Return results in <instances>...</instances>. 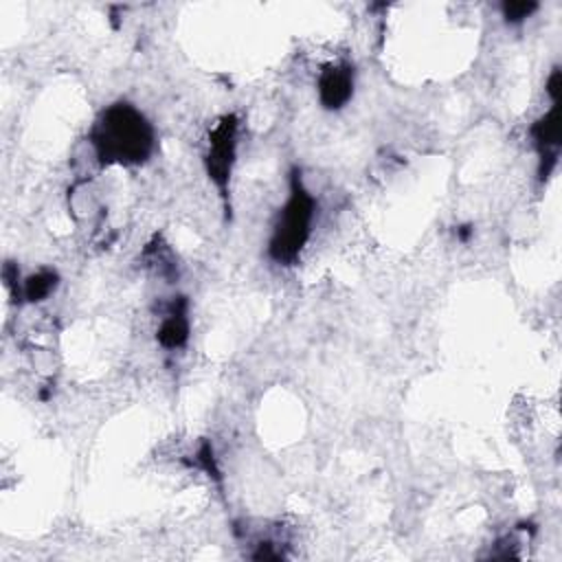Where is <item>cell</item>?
I'll use <instances>...</instances> for the list:
<instances>
[{
	"label": "cell",
	"mask_w": 562,
	"mask_h": 562,
	"mask_svg": "<svg viewBox=\"0 0 562 562\" xmlns=\"http://www.w3.org/2000/svg\"><path fill=\"white\" fill-rule=\"evenodd\" d=\"M88 140L101 165L138 167L154 154L156 132L136 105L116 101L99 112Z\"/></svg>",
	"instance_id": "1"
},
{
	"label": "cell",
	"mask_w": 562,
	"mask_h": 562,
	"mask_svg": "<svg viewBox=\"0 0 562 562\" xmlns=\"http://www.w3.org/2000/svg\"><path fill=\"white\" fill-rule=\"evenodd\" d=\"M316 215V200L303 184L301 171L292 169L290 191L283 209L277 215L272 235L268 241V257L279 266H292L301 257L312 235Z\"/></svg>",
	"instance_id": "2"
},
{
	"label": "cell",
	"mask_w": 562,
	"mask_h": 562,
	"mask_svg": "<svg viewBox=\"0 0 562 562\" xmlns=\"http://www.w3.org/2000/svg\"><path fill=\"white\" fill-rule=\"evenodd\" d=\"M237 116L224 114L211 130L206 154H204V169L209 180L220 191L226 209H228V195H231V176L235 167L237 156Z\"/></svg>",
	"instance_id": "3"
},
{
	"label": "cell",
	"mask_w": 562,
	"mask_h": 562,
	"mask_svg": "<svg viewBox=\"0 0 562 562\" xmlns=\"http://www.w3.org/2000/svg\"><path fill=\"white\" fill-rule=\"evenodd\" d=\"M562 105L560 101H551V108L529 127L533 147L538 151V173L540 178H549L553 167L558 165L560 145H562Z\"/></svg>",
	"instance_id": "4"
},
{
	"label": "cell",
	"mask_w": 562,
	"mask_h": 562,
	"mask_svg": "<svg viewBox=\"0 0 562 562\" xmlns=\"http://www.w3.org/2000/svg\"><path fill=\"white\" fill-rule=\"evenodd\" d=\"M353 66L349 61H338L329 64L321 70L316 90H318V101L325 110H340L345 108L351 97H353Z\"/></svg>",
	"instance_id": "5"
},
{
	"label": "cell",
	"mask_w": 562,
	"mask_h": 562,
	"mask_svg": "<svg viewBox=\"0 0 562 562\" xmlns=\"http://www.w3.org/2000/svg\"><path fill=\"white\" fill-rule=\"evenodd\" d=\"M189 331H191V323L187 314V301L178 299L171 303V307L162 316L156 331V340L165 349H182L189 340Z\"/></svg>",
	"instance_id": "6"
},
{
	"label": "cell",
	"mask_w": 562,
	"mask_h": 562,
	"mask_svg": "<svg viewBox=\"0 0 562 562\" xmlns=\"http://www.w3.org/2000/svg\"><path fill=\"white\" fill-rule=\"evenodd\" d=\"M57 283H59V277L55 270H40L22 283V294L29 303H40L55 292Z\"/></svg>",
	"instance_id": "7"
},
{
	"label": "cell",
	"mask_w": 562,
	"mask_h": 562,
	"mask_svg": "<svg viewBox=\"0 0 562 562\" xmlns=\"http://www.w3.org/2000/svg\"><path fill=\"white\" fill-rule=\"evenodd\" d=\"M536 9H538L536 2H505V4L501 7L503 18H505L509 24H518V22L527 20Z\"/></svg>",
	"instance_id": "8"
}]
</instances>
